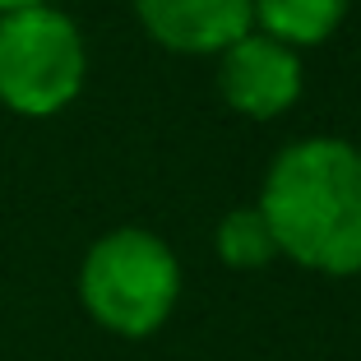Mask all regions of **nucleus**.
<instances>
[{"instance_id":"obj_7","label":"nucleus","mask_w":361,"mask_h":361,"mask_svg":"<svg viewBox=\"0 0 361 361\" xmlns=\"http://www.w3.org/2000/svg\"><path fill=\"white\" fill-rule=\"evenodd\" d=\"M218 255L227 269H264L278 255L274 232H269L259 209H232L218 223Z\"/></svg>"},{"instance_id":"obj_5","label":"nucleus","mask_w":361,"mask_h":361,"mask_svg":"<svg viewBox=\"0 0 361 361\" xmlns=\"http://www.w3.org/2000/svg\"><path fill=\"white\" fill-rule=\"evenodd\" d=\"M135 14L176 56H223L255 28V0H135Z\"/></svg>"},{"instance_id":"obj_8","label":"nucleus","mask_w":361,"mask_h":361,"mask_svg":"<svg viewBox=\"0 0 361 361\" xmlns=\"http://www.w3.org/2000/svg\"><path fill=\"white\" fill-rule=\"evenodd\" d=\"M32 5H47V0H0V14H19V10H32Z\"/></svg>"},{"instance_id":"obj_1","label":"nucleus","mask_w":361,"mask_h":361,"mask_svg":"<svg viewBox=\"0 0 361 361\" xmlns=\"http://www.w3.org/2000/svg\"><path fill=\"white\" fill-rule=\"evenodd\" d=\"M259 213L278 255L329 278L361 274V149L348 139H297L274 158Z\"/></svg>"},{"instance_id":"obj_3","label":"nucleus","mask_w":361,"mask_h":361,"mask_svg":"<svg viewBox=\"0 0 361 361\" xmlns=\"http://www.w3.org/2000/svg\"><path fill=\"white\" fill-rule=\"evenodd\" d=\"M88 47L79 23L56 5L0 14V106L47 121L84 93Z\"/></svg>"},{"instance_id":"obj_2","label":"nucleus","mask_w":361,"mask_h":361,"mask_svg":"<svg viewBox=\"0 0 361 361\" xmlns=\"http://www.w3.org/2000/svg\"><path fill=\"white\" fill-rule=\"evenodd\" d=\"M180 297V264L162 236L144 227H116L88 245L79 264V301L121 338H149L167 324Z\"/></svg>"},{"instance_id":"obj_6","label":"nucleus","mask_w":361,"mask_h":361,"mask_svg":"<svg viewBox=\"0 0 361 361\" xmlns=\"http://www.w3.org/2000/svg\"><path fill=\"white\" fill-rule=\"evenodd\" d=\"M352 0H255V28L283 47H319L348 19Z\"/></svg>"},{"instance_id":"obj_4","label":"nucleus","mask_w":361,"mask_h":361,"mask_svg":"<svg viewBox=\"0 0 361 361\" xmlns=\"http://www.w3.org/2000/svg\"><path fill=\"white\" fill-rule=\"evenodd\" d=\"M301 56L264 32H245L218 56V93L250 121H274L301 97Z\"/></svg>"}]
</instances>
